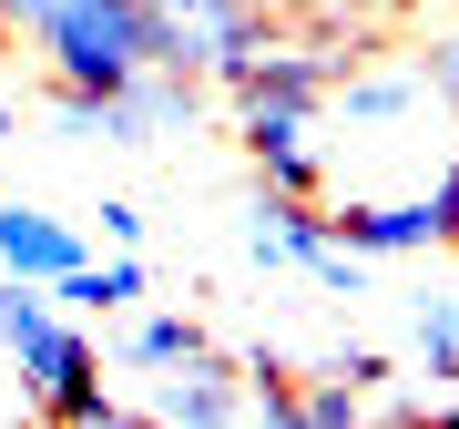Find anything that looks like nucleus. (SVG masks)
<instances>
[{"label":"nucleus","instance_id":"dca6fc26","mask_svg":"<svg viewBox=\"0 0 459 429\" xmlns=\"http://www.w3.org/2000/svg\"><path fill=\"white\" fill-rule=\"evenodd\" d=\"M307 276L327 286V297H368V256H347V246H327V256L307 266Z\"/></svg>","mask_w":459,"mask_h":429},{"label":"nucleus","instance_id":"6e6552de","mask_svg":"<svg viewBox=\"0 0 459 429\" xmlns=\"http://www.w3.org/2000/svg\"><path fill=\"white\" fill-rule=\"evenodd\" d=\"M82 256H92V246L62 225V214H41V205H0V276H21V286H62Z\"/></svg>","mask_w":459,"mask_h":429},{"label":"nucleus","instance_id":"5701e85b","mask_svg":"<svg viewBox=\"0 0 459 429\" xmlns=\"http://www.w3.org/2000/svg\"><path fill=\"white\" fill-rule=\"evenodd\" d=\"M153 11H174V0H153Z\"/></svg>","mask_w":459,"mask_h":429},{"label":"nucleus","instance_id":"a211bd4d","mask_svg":"<svg viewBox=\"0 0 459 429\" xmlns=\"http://www.w3.org/2000/svg\"><path fill=\"white\" fill-rule=\"evenodd\" d=\"M102 235H113L123 256H143V205H133V195H102Z\"/></svg>","mask_w":459,"mask_h":429},{"label":"nucleus","instance_id":"6ab92c4d","mask_svg":"<svg viewBox=\"0 0 459 429\" xmlns=\"http://www.w3.org/2000/svg\"><path fill=\"white\" fill-rule=\"evenodd\" d=\"M41 11H51V0H0V21H11V31H31Z\"/></svg>","mask_w":459,"mask_h":429},{"label":"nucleus","instance_id":"f03ea898","mask_svg":"<svg viewBox=\"0 0 459 429\" xmlns=\"http://www.w3.org/2000/svg\"><path fill=\"white\" fill-rule=\"evenodd\" d=\"M0 347H11L21 398H31L41 419H82V409H102V398H113V379H102V337L72 328V317L51 307V286L0 276Z\"/></svg>","mask_w":459,"mask_h":429},{"label":"nucleus","instance_id":"1a4fd4ad","mask_svg":"<svg viewBox=\"0 0 459 429\" xmlns=\"http://www.w3.org/2000/svg\"><path fill=\"white\" fill-rule=\"evenodd\" d=\"M204 317H184V307H153V317H123L113 328V347H102V368H123V379H164V368H184V358H204Z\"/></svg>","mask_w":459,"mask_h":429},{"label":"nucleus","instance_id":"f8f14e48","mask_svg":"<svg viewBox=\"0 0 459 429\" xmlns=\"http://www.w3.org/2000/svg\"><path fill=\"white\" fill-rule=\"evenodd\" d=\"M296 429H377V398L316 368V379H296Z\"/></svg>","mask_w":459,"mask_h":429},{"label":"nucleus","instance_id":"20e7f679","mask_svg":"<svg viewBox=\"0 0 459 429\" xmlns=\"http://www.w3.org/2000/svg\"><path fill=\"white\" fill-rule=\"evenodd\" d=\"M195 113L204 83H184V72H143L123 92H51V123L82 144H164V133H195Z\"/></svg>","mask_w":459,"mask_h":429},{"label":"nucleus","instance_id":"412c9836","mask_svg":"<svg viewBox=\"0 0 459 429\" xmlns=\"http://www.w3.org/2000/svg\"><path fill=\"white\" fill-rule=\"evenodd\" d=\"M377 429H439L429 409H377Z\"/></svg>","mask_w":459,"mask_h":429},{"label":"nucleus","instance_id":"2eb2a0df","mask_svg":"<svg viewBox=\"0 0 459 429\" xmlns=\"http://www.w3.org/2000/svg\"><path fill=\"white\" fill-rule=\"evenodd\" d=\"M419 83L439 92V113H459V31H439V41L419 51Z\"/></svg>","mask_w":459,"mask_h":429},{"label":"nucleus","instance_id":"7ed1b4c3","mask_svg":"<svg viewBox=\"0 0 459 429\" xmlns=\"http://www.w3.org/2000/svg\"><path fill=\"white\" fill-rule=\"evenodd\" d=\"M327 235L347 256H439L459 246V153L429 184H409V195H368V205H327Z\"/></svg>","mask_w":459,"mask_h":429},{"label":"nucleus","instance_id":"423d86ee","mask_svg":"<svg viewBox=\"0 0 459 429\" xmlns=\"http://www.w3.org/2000/svg\"><path fill=\"white\" fill-rule=\"evenodd\" d=\"M316 123L327 113H307V102H235V144H246V164L265 174V195H327V144H316Z\"/></svg>","mask_w":459,"mask_h":429},{"label":"nucleus","instance_id":"4468645a","mask_svg":"<svg viewBox=\"0 0 459 429\" xmlns=\"http://www.w3.org/2000/svg\"><path fill=\"white\" fill-rule=\"evenodd\" d=\"M327 379H347V389H368V398H377V389L398 379V358H388V347H337V358H327Z\"/></svg>","mask_w":459,"mask_h":429},{"label":"nucleus","instance_id":"aec40b11","mask_svg":"<svg viewBox=\"0 0 459 429\" xmlns=\"http://www.w3.org/2000/svg\"><path fill=\"white\" fill-rule=\"evenodd\" d=\"M255 21H296V11H316V0H246Z\"/></svg>","mask_w":459,"mask_h":429},{"label":"nucleus","instance_id":"4be33fe9","mask_svg":"<svg viewBox=\"0 0 459 429\" xmlns=\"http://www.w3.org/2000/svg\"><path fill=\"white\" fill-rule=\"evenodd\" d=\"M0 144H21V102H0Z\"/></svg>","mask_w":459,"mask_h":429},{"label":"nucleus","instance_id":"9d476101","mask_svg":"<svg viewBox=\"0 0 459 429\" xmlns=\"http://www.w3.org/2000/svg\"><path fill=\"white\" fill-rule=\"evenodd\" d=\"M337 235H327V205H307V195H255L246 205V256L255 266H316Z\"/></svg>","mask_w":459,"mask_h":429},{"label":"nucleus","instance_id":"9b49d317","mask_svg":"<svg viewBox=\"0 0 459 429\" xmlns=\"http://www.w3.org/2000/svg\"><path fill=\"white\" fill-rule=\"evenodd\" d=\"M143 297H153V266L123 256V246H113V256H82L62 286H51V307H82V317H133Z\"/></svg>","mask_w":459,"mask_h":429},{"label":"nucleus","instance_id":"b1692460","mask_svg":"<svg viewBox=\"0 0 459 429\" xmlns=\"http://www.w3.org/2000/svg\"><path fill=\"white\" fill-rule=\"evenodd\" d=\"M0 31H11V21H0Z\"/></svg>","mask_w":459,"mask_h":429},{"label":"nucleus","instance_id":"f3484780","mask_svg":"<svg viewBox=\"0 0 459 429\" xmlns=\"http://www.w3.org/2000/svg\"><path fill=\"white\" fill-rule=\"evenodd\" d=\"M41 429H164V419H143L133 398H102V409H82V419H41Z\"/></svg>","mask_w":459,"mask_h":429},{"label":"nucleus","instance_id":"39448f33","mask_svg":"<svg viewBox=\"0 0 459 429\" xmlns=\"http://www.w3.org/2000/svg\"><path fill=\"white\" fill-rule=\"evenodd\" d=\"M265 41H276V21H255L246 0H174L164 11V72H184V83H246V72L265 62Z\"/></svg>","mask_w":459,"mask_h":429},{"label":"nucleus","instance_id":"ddd939ff","mask_svg":"<svg viewBox=\"0 0 459 429\" xmlns=\"http://www.w3.org/2000/svg\"><path fill=\"white\" fill-rule=\"evenodd\" d=\"M419 368L429 389H459V297H419Z\"/></svg>","mask_w":459,"mask_h":429},{"label":"nucleus","instance_id":"0eeeda50","mask_svg":"<svg viewBox=\"0 0 459 429\" xmlns=\"http://www.w3.org/2000/svg\"><path fill=\"white\" fill-rule=\"evenodd\" d=\"M143 419H164V429H246V368L225 347H204V358L143 379Z\"/></svg>","mask_w":459,"mask_h":429},{"label":"nucleus","instance_id":"f257e3e1","mask_svg":"<svg viewBox=\"0 0 459 429\" xmlns=\"http://www.w3.org/2000/svg\"><path fill=\"white\" fill-rule=\"evenodd\" d=\"M51 92H123L143 72H164V11L153 0H51L31 21Z\"/></svg>","mask_w":459,"mask_h":429}]
</instances>
